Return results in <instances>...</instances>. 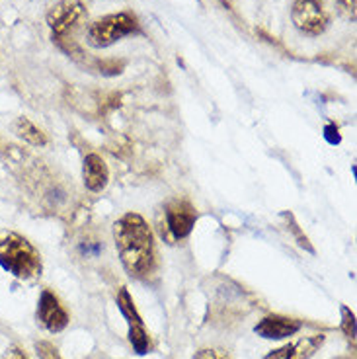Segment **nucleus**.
Masks as SVG:
<instances>
[{"instance_id":"nucleus-1","label":"nucleus","mask_w":357,"mask_h":359,"mask_svg":"<svg viewBox=\"0 0 357 359\" xmlns=\"http://www.w3.org/2000/svg\"><path fill=\"white\" fill-rule=\"evenodd\" d=\"M114 243L121 266L133 279H147L156 268V244L151 224L139 213H126L114 223Z\"/></svg>"},{"instance_id":"nucleus-2","label":"nucleus","mask_w":357,"mask_h":359,"mask_svg":"<svg viewBox=\"0 0 357 359\" xmlns=\"http://www.w3.org/2000/svg\"><path fill=\"white\" fill-rule=\"evenodd\" d=\"M0 268L20 281H36L43 273V260L34 244L16 231L0 229Z\"/></svg>"},{"instance_id":"nucleus-3","label":"nucleus","mask_w":357,"mask_h":359,"mask_svg":"<svg viewBox=\"0 0 357 359\" xmlns=\"http://www.w3.org/2000/svg\"><path fill=\"white\" fill-rule=\"evenodd\" d=\"M139 29V20L131 12H117L94 20L86 29V43L94 49H106Z\"/></svg>"},{"instance_id":"nucleus-4","label":"nucleus","mask_w":357,"mask_h":359,"mask_svg":"<svg viewBox=\"0 0 357 359\" xmlns=\"http://www.w3.org/2000/svg\"><path fill=\"white\" fill-rule=\"evenodd\" d=\"M86 18V6L82 0H61L47 12V26L51 29L53 43L69 39L71 32Z\"/></svg>"},{"instance_id":"nucleus-5","label":"nucleus","mask_w":357,"mask_h":359,"mask_svg":"<svg viewBox=\"0 0 357 359\" xmlns=\"http://www.w3.org/2000/svg\"><path fill=\"white\" fill-rule=\"evenodd\" d=\"M116 301L119 313L127 320V330H129L127 336H129V344H131L133 351L137 355L149 353V350H151V338H149V332L144 328L143 318H141V314L137 311L133 297L129 295L127 287H121L117 291Z\"/></svg>"},{"instance_id":"nucleus-6","label":"nucleus","mask_w":357,"mask_h":359,"mask_svg":"<svg viewBox=\"0 0 357 359\" xmlns=\"http://www.w3.org/2000/svg\"><path fill=\"white\" fill-rule=\"evenodd\" d=\"M293 26L304 36H321L330 24V16L322 0H295L291 8Z\"/></svg>"},{"instance_id":"nucleus-7","label":"nucleus","mask_w":357,"mask_h":359,"mask_svg":"<svg viewBox=\"0 0 357 359\" xmlns=\"http://www.w3.org/2000/svg\"><path fill=\"white\" fill-rule=\"evenodd\" d=\"M36 320L49 334H59L69 326L71 316L67 313V309L61 305L59 297L51 293L49 289H43L37 299Z\"/></svg>"},{"instance_id":"nucleus-8","label":"nucleus","mask_w":357,"mask_h":359,"mask_svg":"<svg viewBox=\"0 0 357 359\" xmlns=\"http://www.w3.org/2000/svg\"><path fill=\"white\" fill-rule=\"evenodd\" d=\"M164 219H166V229H168L170 236L174 241H184V238H188L194 224H196V207L186 199H172L164 209Z\"/></svg>"},{"instance_id":"nucleus-9","label":"nucleus","mask_w":357,"mask_h":359,"mask_svg":"<svg viewBox=\"0 0 357 359\" xmlns=\"http://www.w3.org/2000/svg\"><path fill=\"white\" fill-rule=\"evenodd\" d=\"M301 328H303V323L293 316L268 314L254 326V334H258L264 340H285L289 336H295Z\"/></svg>"},{"instance_id":"nucleus-10","label":"nucleus","mask_w":357,"mask_h":359,"mask_svg":"<svg viewBox=\"0 0 357 359\" xmlns=\"http://www.w3.org/2000/svg\"><path fill=\"white\" fill-rule=\"evenodd\" d=\"M324 341H326L324 334H313V336L285 344L277 350H271L262 359H311L324 346Z\"/></svg>"},{"instance_id":"nucleus-11","label":"nucleus","mask_w":357,"mask_h":359,"mask_svg":"<svg viewBox=\"0 0 357 359\" xmlns=\"http://www.w3.org/2000/svg\"><path fill=\"white\" fill-rule=\"evenodd\" d=\"M82 182H84V188L92 194H98L102 189H106L107 182H109V170H107L106 161L100 154L90 153L84 156Z\"/></svg>"},{"instance_id":"nucleus-12","label":"nucleus","mask_w":357,"mask_h":359,"mask_svg":"<svg viewBox=\"0 0 357 359\" xmlns=\"http://www.w3.org/2000/svg\"><path fill=\"white\" fill-rule=\"evenodd\" d=\"M14 131L24 143L32 144V147H45L47 144V137H45L43 131L34 121H29L27 117H18L16 119Z\"/></svg>"},{"instance_id":"nucleus-13","label":"nucleus","mask_w":357,"mask_h":359,"mask_svg":"<svg viewBox=\"0 0 357 359\" xmlns=\"http://www.w3.org/2000/svg\"><path fill=\"white\" fill-rule=\"evenodd\" d=\"M281 219L285 221L287 224V231L289 233L293 234L295 236V241H297V244L303 248V250H307L309 254H314V248H313V244H311V241H309V236L301 231V226H299V223L295 221V215L291 213V211H283L281 213Z\"/></svg>"},{"instance_id":"nucleus-14","label":"nucleus","mask_w":357,"mask_h":359,"mask_svg":"<svg viewBox=\"0 0 357 359\" xmlns=\"http://www.w3.org/2000/svg\"><path fill=\"white\" fill-rule=\"evenodd\" d=\"M339 313H342L339 330L344 332V336L348 338V341L351 346H356V314H353V311L346 305H342Z\"/></svg>"},{"instance_id":"nucleus-15","label":"nucleus","mask_w":357,"mask_h":359,"mask_svg":"<svg viewBox=\"0 0 357 359\" xmlns=\"http://www.w3.org/2000/svg\"><path fill=\"white\" fill-rule=\"evenodd\" d=\"M34 348H36L39 359H63V355L59 353V350L55 348L51 341L37 340L36 344H34Z\"/></svg>"},{"instance_id":"nucleus-16","label":"nucleus","mask_w":357,"mask_h":359,"mask_svg":"<svg viewBox=\"0 0 357 359\" xmlns=\"http://www.w3.org/2000/svg\"><path fill=\"white\" fill-rule=\"evenodd\" d=\"M123 67H126V63H123V61H116V59L100 61L98 63L100 72H102V74H106V76H116V74H121Z\"/></svg>"},{"instance_id":"nucleus-17","label":"nucleus","mask_w":357,"mask_h":359,"mask_svg":"<svg viewBox=\"0 0 357 359\" xmlns=\"http://www.w3.org/2000/svg\"><path fill=\"white\" fill-rule=\"evenodd\" d=\"M191 359H232L229 353L221 348H201L194 353Z\"/></svg>"},{"instance_id":"nucleus-18","label":"nucleus","mask_w":357,"mask_h":359,"mask_svg":"<svg viewBox=\"0 0 357 359\" xmlns=\"http://www.w3.org/2000/svg\"><path fill=\"white\" fill-rule=\"evenodd\" d=\"M338 4L342 12H346V16L353 22L356 20V0H338Z\"/></svg>"},{"instance_id":"nucleus-19","label":"nucleus","mask_w":357,"mask_h":359,"mask_svg":"<svg viewBox=\"0 0 357 359\" xmlns=\"http://www.w3.org/2000/svg\"><path fill=\"white\" fill-rule=\"evenodd\" d=\"M4 359H27V355L18 346H10L6 353H4Z\"/></svg>"},{"instance_id":"nucleus-20","label":"nucleus","mask_w":357,"mask_h":359,"mask_svg":"<svg viewBox=\"0 0 357 359\" xmlns=\"http://www.w3.org/2000/svg\"><path fill=\"white\" fill-rule=\"evenodd\" d=\"M326 139L330 141L332 144L339 143V135H338V129L334 126H328L326 127Z\"/></svg>"}]
</instances>
